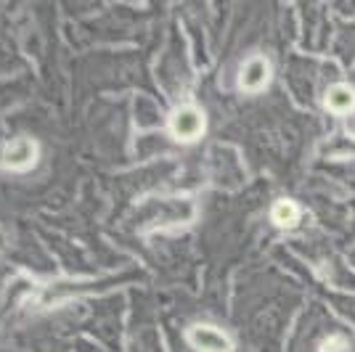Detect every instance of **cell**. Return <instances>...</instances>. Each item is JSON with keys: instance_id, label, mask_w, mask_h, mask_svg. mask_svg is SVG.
<instances>
[{"instance_id": "obj_4", "label": "cell", "mask_w": 355, "mask_h": 352, "mask_svg": "<svg viewBox=\"0 0 355 352\" xmlns=\"http://www.w3.org/2000/svg\"><path fill=\"white\" fill-rule=\"evenodd\" d=\"M189 339L199 352H231L228 337L212 326H196L189 331Z\"/></svg>"}, {"instance_id": "obj_1", "label": "cell", "mask_w": 355, "mask_h": 352, "mask_svg": "<svg viewBox=\"0 0 355 352\" xmlns=\"http://www.w3.org/2000/svg\"><path fill=\"white\" fill-rule=\"evenodd\" d=\"M37 161V143L32 138H14L3 148V167L14 173H27Z\"/></svg>"}, {"instance_id": "obj_7", "label": "cell", "mask_w": 355, "mask_h": 352, "mask_svg": "<svg viewBox=\"0 0 355 352\" xmlns=\"http://www.w3.org/2000/svg\"><path fill=\"white\" fill-rule=\"evenodd\" d=\"M345 350H347L345 337H329V339H324V344H321V352H345Z\"/></svg>"}, {"instance_id": "obj_5", "label": "cell", "mask_w": 355, "mask_h": 352, "mask_svg": "<svg viewBox=\"0 0 355 352\" xmlns=\"http://www.w3.org/2000/svg\"><path fill=\"white\" fill-rule=\"evenodd\" d=\"M326 106L334 112V114H347L355 109V90L347 85H334V88L326 93Z\"/></svg>"}, {"instance_id": "obj_3", "label": "cell", "mask_w": 355, "mask_h": 352, "mask_svg": "<svg viewBox=\"0 0 355 352\" xmlns=\"http://www.w3.org/2000/svg\"><path fill=\"white\" fill-rule=\"evenodd\" d=\"M268 82H270V64L263 56H252L239 72V85L247 93H260Z\"/></svg>"}, {"instance_id": "obj_2", "label": "cell", "mask_w": 355, "mask_h": 352, "mask_svg": "<svg viewBox=\"0 0 355 352\" xmlns=\"http://www.w3.org/2000/svg\"><path fill=\"white\" fill-rule=\"evenodd\" d=\"M170 130L175 135L178 141L189 143V141H196L202 132H205V114L193 106H183L178 109L173 119H170Z\"/></svg>"}, {"instance_id": "obj_6", "label": "cell", "mask_w": 355, "mask_h": 352, "mask_svg": "<svg viewBox=\"0 0 355 352\" xmlns=\"http://www.w3.org/2000/svg\"><path fill=\"white\" fill-rule=\"evenodd\" d=\"M270 218H273V222H276L279 228H295L297 222H300V206H297L295 202L282 199V202H276V204H273Z\"/></svg>"}]
</instances>
